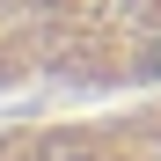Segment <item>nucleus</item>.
Wrapping results in <instances>:
<instances>
[{
	"instance_id": "1",
	"label": "nucleus",
	"mask_w": 161,
	"mask_h": 161,
	"mask_svg": "<svg viewBox=\"0 0 161 161\" xmlns=\"http://www.w3.org/2000/svg\"><path fill=\"white\" fill-rule=\"evenodd\" d=\"M154 73H161V59H154Z\"/></svg>"
}]
</instances>
